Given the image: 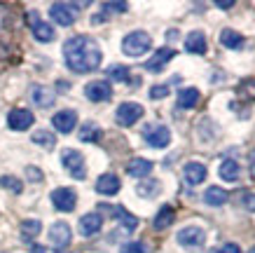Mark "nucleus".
<instances>
[{"label":"nucleus","mask_w":255,"mask_h":253,"mask_svg":"<svg viewBox=\"0 0 255 253\" xmlns=\"http://www.w3.org/2000/svg\"><path fill=\"white\" fill-rule=\"evenodd\" d=\"M241 101H253L255 99V77H248L244 82L239 84V89H237Z\"/></svg>","instance_id":"obj_31"},{"label":"nucleus","mask_w":255,"mask_h":253,"mask_svg":"<svg viewBox=\"0 0 255 253\" xmlns=\"http://www.w3.org/2000/svg\"><path fill=\"white\" fill-rule=\"evenodd\" d=\"M199 96H201L199 89H194V87H183V89L178 92V106L190 110V108H194L199 103Z\"/></svg>","instance_id":"obj_22"},{"label":"nucleus","mask_w":255,"mask_h":253,"mask_svg":"<svg viewBox=\"0 0 255 253\" xmlns=\"http://www.w3.org/2000/svg\"><path fill=\"white\" fill-rule=\"evenodd\" d=\"M70 239H73V232H70V225L68 223H54L52 228H49V244L54 246L56 251H63L66 246L70 244Z\"/></svg>","instance_id":"obj_9"},{"label":"nucleus","mask_w":255,"mask_h":253,"mask_svg":"<svg viewBox=\"0 0 255 253\" xmlns=\"http://www.w3.org/2000/svg\"><path fill=\"white\" fill-rule=\"evenodd\" d=\"M143 138L150 148H166L171 143V131L164 124H147L143 129Z\"/></svg>","instance_id":"obj_5"},{"label":"nucleus","mask_w":255,"mask_h":253,"mask_svg":"<svg viewBox=\"0 0 255 253\" xmlns=\"http://www.w3.org/2000/svg\"><path fill=\"white\" fill-rule=\"evenodd\" d=\"M0 188H5V190L19 195V192L23 190V183L19 181V178H14V176H0Z\"/></svg>","instance_id":"obj_33"},{"label":"nucleus","mask_w":255,"mask_h":253,"mask_svg":"<svg viewBox=\"0 0 255 253\" xmlns=\"http://www.w3.org/2000/svg\"><path fill=\"white\" fill-rule=\"evenodd\" d=\"M183 178H185L187 185H199L206 181V167L201 162H187L185 169H183Z\"/></svg>","instance_id":"obj_16"},{"label":"nucleus","mask_w":255,"mask_h":253,"mask_svg":"<svg viewBox=\"0 0 255 253\" xmlns=\"http://www.w3.org/2000/svg\"><path fill=\"white\" fill-rule=\"evenodd\" d=\"M248 253H255V246H253V249H251V251H248Z\"/></svg>","instance_id":"obj_44"},{"label":"nucleus","mask_w":255,"mask_h":253,"mask_svg":"<svg viewBox=\"0 0 255 253\" xmlns=\"http://www.w3.org/2000/svg\"><path fill=\"white\" fill-rule=\"evenodd\" d=\"M103 228V218L99 214H87L80 218V235L82 237H92Z\"/></svg>","instance_id":"obj_19"},{"label":"nucleus","mask_w":255,"mask_h":253,"mask_svg":"<svg viewBox=\"0 0 255 253\" xmlns=\"http://www.w3.org/2000/svg\"><path fill=\"white\" fill-rule=\"evenodd\" d=\"M120 253H147V246L140 244V242H129L120 249Z\"/></svg>","instance_id":"obj_35"},{"label":"nucleus","mask_w":255,"mask_h":253,"mask_svg":"<svg viewBox=\"0 0 255 253\" xmlns=\"http://www.w3.org/2000/svg\"><path fill=\"white\" fill-rule=\"evenodd\" d=\"M178 244L185 246V249H201L206 244V232L197 225H187L178 232Z\"/></svg>","instance_id":"obj_7"},{"label":"nucleus","mask_w":255,"mask_h":253,"mask_svg":"<svg viewBox=\"0 0 255 253\" xmlns=\"http://www.w3.org/2000/svg\"><path fill=\"white\" fill-rule=\"evenodd\" d=\"M173 56H176V52H173L171 47H162V49H157V52L152 54V59H147L145 61V70H150V73H159V70H164V66H166Z\"/></svg>","instance_id":"obj_15"},{"label":"nucleus","mask_w":255,"mask_h":253,"mask_svg":"<svg viewBox=\"0 0 255 253\" xmlns=\"http://www.w3.org/2000/svg\"><path fill=\"white\" fill-rule=\"evenodd\" d=\"M164 96H169V87L166 84H155L150 89V99H164Z\"/></svg>","instance_id":"obj_36"},{"label":"nucleus","mask_w":255,"mask_h":253,"mask_svg":"<svg viewBox=\"0 0 255 253\" xmlns=\"http://www.w3.org/2000/svg\"><path fill=\"white\" fill-rule=\"evenodd\" d=\"M108 77L110 80H115V82H127V80H129V68L115 63V66H110L108 68Z\"/></svg>","instance_id":"obj_32"},{"label":"nucleus","mask_w":255,"mask_h":253,"mask_svg":"<svg viewBox=\"0 0 255 253\" xmlns=\"http://www.w3.org/2000/svg\"><path fill=\"white\" fill-rule=\"evenodd\" d=\"M85 96L94 103H101V101H108L113 96V87L106 80H92V82L85 84Z\"/></svg>","instance_id":"obj_10"},{"label":"nucleus","mask_w":255,"mask_h":253,"mask_svg":"<svg viewBox=\"0 0 255 253\" xmlns=\"http://www.w3.org/2000/svg\"><path fill=\"white\" fill-rule=\"evenodd\" d=\"M52 204H54V209L63 211V214H70L73 209L78 207V195H75L73 188H56L52 192Z\"/></svg>","instance_id":"obj_8"},{"label":"nucleus","mask_w":255,"mask_h":253,"mask_svg":"<svg viewBox=\"0 0 255 253\" xmlns=\"http://www.w3.org/2000/svg\"><path fill=\"white\" fill-rule=\"evenodd\" d=\"M26 176L31 178L33 183H40V181H42V171L35 167H26Z\"/></svg>","instance_id":"obj_37"},{"label":"nucleus","mask_w":255,"mask_h":253,"mask_svg":"<svg viewBox=\"0 0 255 253\" xmlns=\"http://www.w3.org/2000/svg\"><path fill=\"white\" fill-rule=\"evenodd\" d=\"M227 200H230L227 190H223V188H216V185H211L209 190L204 192V202H206L209 207H223Z\"/></svg>","instance_id":"obj_23"},{"label":"nucleus","mask_w":255,"mask_h":253,"mask_svg":"<svg viewBox=\"0 0 255 253\" xmlns=\"http://www.w3.org/2000/svg\"><path fill=\"white\" fill-rule=\"evenodd\" d=\"M159 192H162V183L155 181V178H150V181H140V183L136 185V195L143 197V200H152V197H157Z\"/></svg>","instance_id":"obj_20"},{"label":"nucleus","mask_w":255,"mask_h":253,"mask_svg":"<svg viewBox=\"0 0 255 253\" xmlns=\"http://www.w3.org/2000/svg\"><path fill=\"white\" fill-rule=\"evenodd\" d=\"M173 218H176V211H173V207H162L159 209V214L155 216V221H152V228L155 230H166L171 223H173Z\"/></svg>","instance_id":"obj_25"},{"label":"nucleus","mask_w":255,"mask_h":253,"mask_svg":"<svg viewBox=\"0 0 255 253\" xmlns=\"http://www.w3.org/2000/svg\"><path fill=\"white\" fill-rule=\"evenodd\" d=\"M218 174H220V178H223V181H237V178H239V174H241V169H239V162H234V160H225L223 164H220V171H218Z\"/></svg>","instance_id":"obj_28"},{"label":"nucleus","mask_w":255,"mask_h":253,"mask_svg":"<svg viewBox=\"0 0 255 253\" xmlns=\"http://www.w3.org/2000/svg\"><path fill=\"white\" fill-rule=\"evenodd\" d=\"M113 214L117 216V221H120V223H124V228H127L129 232L138 228V218H136V216H131L129 211H127V209L115 207V209H113Z\"/></svg>","instance_id":"obj_29"},{"label":"nucleus","mask_w":255,"mask_h":253,"mask_svg":"<svg viewBox=\"0 0 255 253\" xmlns=\"http://www.w3.org/2000/svg\"><path fill=\"white\" fill-rule=\"evenodd\" d=\"M33 122H35V117H33V113L28 108H14V110H9V115H7L9 129H14V131H26Z\"/></svg>","instance_id":"obj_12"},{"label":"nucleus","mask_w":255,"mask_h":253,"mask_svg":"<svg viewBox=\"0 0 255 253\" xmlns=\"http://www.w3.org/2000/svg\"><path fill=\"white\" fill-rule=\"evenodd\" d=\"M63 59L73 73H92L101 66V47L89 35H73L63 45Z\"/></svg>","instance_id":"obj_1"},{"label":"nucleus","mask_w":255,"mask_h":253,"mask_svg":"<svg viewBox=\"0 0 255 253\" xmlns=\"http://www.w3.org/2000/svg\"><path fill=\"white\" fill-rule=\"evenodd\" d=\"M244 207H246V211L255 214V195H244Z\"/></svg>","instance_id":"obj_38"},{"label":"nucleus","mask_w":255,"mask_h":253,"mask_svg":"<svg viewBox=\"0 0 255 253\" xmlns=\"http://www.w3.org/2000/svg\"><path fill=\"white\" fill-rule=\"evenodd\" d=\"M28 21H31V26H33V38H35V40H40V42H52V40L56 38L54 28H52L49 23L42 21L35 9H31V12H28Z\"/></svg>","instance_id":"obj_11"},{"label":"nucleus","mask_w":255,"mask_h":253,"mask_svg":"<svg viewBox=\"0 0 255 253\" xmlns=\"http://www.w3.org/2000/svg\"><path fill=\"white\" fill-rule=\"evenodd\" d=\"M101 7H103V12H113V14H124V12L129 9V5H127V2H122V0H117V2H103Z\"/></svg>","instance_id":"obj_34"},{"label":"nucleus","mask_w":255,"mask_h":253,"mask_svg":"<svg viewBox=\"0 0 255 253\" xmlns=\"http://www.w3.org/2000/svg\"><path fill=\"white\" fill-rule=\"evenodd\" d=\"M120 188H122V183H120V178H117L115 174H103V176H99V181H96V192H99V195H106V197L117 195Z\"/></svg>","instance_id":"obj_17"},{"label":"nucleus","mask_w":255,"mask_h":253,"mask_svg":"<svg viewBox=\"0 0 255 253\" xmlns=\"http://www.w3.org/2000/svg\"><path fill=\"white\" fill-rule=\"evenodd\" d=\"M40 230H42V223H40L38 218H28V221H23L21 228H19L23 242H33V239L40 235Z\"/></svg>","instance_id":"obj_24"},{"label":"nucleus","mask_w":255,"mask_h":253,"mask_svg":"<svg viewBox=\"0 0 255 253\" xmlns=\"http://www.w3.org/2000/svg\"><path fill=\"white\" fill-rule=\"evenodd\" d=\"M220 42H223L227 49H241L244 47V35L239 31H232V28H225L220 33Z\"/></svg>","instance_id":"obj_27"},{"label":"nucleus","mask_w":255,"mask_h":253,"mask_svg":"<svg viewBox=\"0 0 255 253\" xmlns=\"http://www.w3.org/2000/svg\"><path fill=\"white\" fill-rule=\"evenodd\" d=\"M78 136H80V141H82V143H99V138H101V129H99V124H94V122H85L82 127H80Z\"/></svg>","instance_id":"obj_26"},{"label":"nucleus","mask_w":255,"mask_h":253,"mask_svg":"<svg viewBox=\"0 0 255 253\" xmlns=\"http://www.w3.org/2000/svg\"><path fill=\"white\" fill-rule=\"evenodd\" d=\"M220 253H241V249H239V244H225Z\"/></svg>","instance_id":"obj_39"},{"label":"nucleus","mask_w":255,"mask_h":253,"mask_svg":"<svg viewBox=\"0 0 255 253\" xmlns=\"http://www.w3.org/2000/svg\"><path fill=\"white\" fill-rule=\"evenodd\" d=\"M61 164L63 169L68 171L75 181H85L87 178V164H85V155L73 150V148H66L61 153Z\"/></svg>","instance_id":"obj_3"},{"label":"nucleus","mask_w":255,"mask_h":253,"mask_svg":"<svg viewBox=\"0 0 255 253\" xmlns=\"http://www.w3.org/2000/svg\"><path fill=\"white\" fill-rule=\"evenodd\" d=\"M33 253H45V246H33Z\"/></svg>","instance_id":"obj_43"},{"label":"nucleus","mask_w":255,"mask_h":253,"mask_svg":"<svg viewBox=\"0 0 255 253\" xmlns=\"http://www.w3.org/2000/svg\"><path fill=\"white\" fill-rule=\"evenodd\" d=\"M52 124L59 134H70L78 124V113L75 110H59L54 117H52Z\"/></svg>","instance_id":"obj_13"},{"label":"nucleus","mask_w":255,"mask_h":253,"mask_svg":"<svg viewBox=\"0 0 255 253\" xmlns=\"http://www.w3.org/2000/svg\"><path fill=\"white\" fill-rule=\"evenodd\" d=\"M87 2H54L49 7V16L54 19L59 26H73L78 19V9Z\"/></svg>","instance_id":"obj_4"},{"label":"nucleus","mask_w":255,"mask_h":253,"mask_svg":"<svg viewBox=\"0 0 255 253\" xmlns=\"http://www.w3.org/2000/svg\"><path fill=\"white\" fill-rule=\"evenodd\" d=\"M143 106L140 103H136V101H127V103H122V106L117 108V124H122V127H133V124L138 122L140 117H143Z\"/></svg>","instance_id":"obj_6"},{"label":"nucleus","mask_w":255,"mask_h":253,"mask_svg":"<svg viewBox=\"0 0 255 253\" xmlns=\"http://www.w3.org/2000/svg\"><path fill=\"white\" fill-rule=\"evenodd\" d=\"M31 101L40 108H52L56 101V92L52 87H45V84H35L31 89Z\"/></svg>","instance_id":"obj_14"},{"label":"nucleus","mask_w":255,"mask_h":253,"mask_svg":"<svg viewBox=\"0 0 255 253\" xmlns=\"http://www.w3.org/2000/svg\"><path fill=\"white\" fill-rule=\"evenodd\" d=\"M251 176H253V181H255V153L251 155Z\"/></svg>","instance_id":"obj_42"},{"label":"nucleus","mask_w":255,"mask_h":253,"mask_svg":"<svg viewBox=\"0 0 255 253\" xmlns=\"http://www.w3.org/2000/svg\"><path fill=\"white\" fill-rule=\"evenodd\" d=\"M7 19H9V12H7L5 7H0V28H2V26L7 23Z\"/></svg>","instance_id":"obj_41"},{"label":"nucleus","mask_w":255,"mask_h":253,"mask_svg":"<svg viewBox=\"0 0 255 253\" xmlns=\"http://www.w3.org/2000/svg\"><path fill=\"white\" fill-rule=\"evenodd\" d=\"M152 167H155V164L150 160H145V157H133V160L127 164V171H129V176H133V178H145L152 174Z\"/></svg>","instance_id":"obj_18"},{"label":"nucleus","mask_w":255,"mask_h":253,"mask_svg":"<svg viewBox=\"0 0 255 253\" xmlns=\"http://www.w3.org/2000/svg\"><path fill=\"white\" fill-rule=\"evenodd\" d=\"M216 5H218L220 9H232V7H234V0H218Z\"/></svg>","instance_id":"obj_40"},{"label":"nucleus","mask_w":255,"mask_h":253,"mask_svg":"<svg viewBox=\"0 0 255 253\" xmlns=\"http://www.w3.org/2000/svg\"><path fill=\"white\" fill-rule=\"evenodd\" d=\"M33 143H38V146L47 148V150H52V148H54V143H56V138H54V134H52V131L40 129V131H35V134H33Z\"/></svg>","instance_id":"obj_30"},{"label":"nucleus","mask_w":255,"mask_h":253,"mask_svg":"<svg viewBox=\"0 0 255 253\" xmlns=\"http://www.w3.org/2000/svg\"><path fill=\"white\" fill-rule=\"evenodd\" d=\"M150 47H152V38H150V33H145V31H133L122 40V52L127 54V56H140V54H145Z\"/></svg>","instance_id":"obj_2"},{"label":"nucleus","mask_w":255,"mask_h":253,"mask_svg":"<svg viewBox=\"0 0 255 253\" xmlns=\"http://www.w3.org/2000/svg\"><path fill=\"white\" fill-rule=\"evenodd\" d=\"M185 49L192 54H206V35L201 31H192L185 38Z\"/></svg>","instance_id":"obj_21"}]
</instances>
